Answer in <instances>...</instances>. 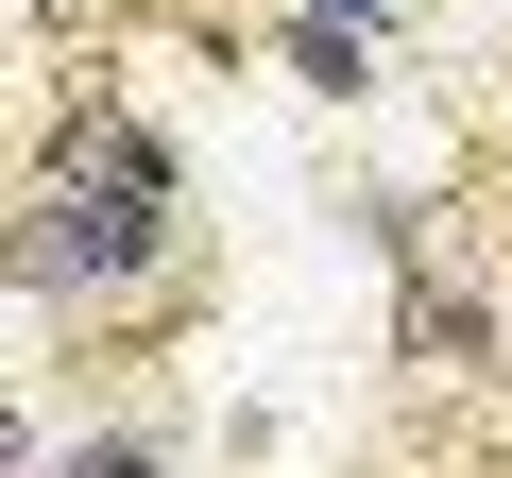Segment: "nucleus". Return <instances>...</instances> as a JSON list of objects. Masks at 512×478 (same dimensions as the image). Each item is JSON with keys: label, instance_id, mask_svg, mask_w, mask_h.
Wrapping results in <instances>:
<instances>
[{"label": "nucleus", "instance_id": "obj_1", "mask_svg": "<svg viewBox=\"0 0 512 478\" xmlns=\"http://www.w3.org/2000/svg\"><path fill=\"white\" fill-rule=\"evenodd\" d=\"M188 154L137 120V103H69L52 154H35V205H18V308L35 325H154L188 291Z\"/></svg>", "mask_w": 512, "mask_h": 478}, {"label": "nucleus", "instance_id": "obj_2", "mask_svg": "<svg viewBox=\"0 0 512 478\" xmlns=\"http://www.w3.org/2000/svg\"><path fill=\"white\" fill-rule=\"evenodd\" d=\"M393 342L427 359V376H495V342H512V308L495 291H461V274H427L410 257V291H393Z\"/></svg>", "mask_w": 512, "mask_h": 478}, {"label": "nucleus", "instance_id": "obj_3", "mask_svg": "<svg viewBox=\"0 0 512 478\" xmlns=\"http://www.w3.org/2000/svg\"><path fill=\"white\" fill-rule=\"evenodd\" d=\"M274 52H291V86H308V103H376V35H359V18H325V0H291V35H274Z\"/></svg>", "mask_w": 512, "mask_h": 478}, {"label": "nucleus", "instance_id": "obj_4", "mask_svg": "<svg viewBox=\"0 0 512 478\" xmlns=\"http://www.w3.org/2000/svg\"><path fill=\"white\" fill-rule=\"evenodd\" d=\"M52 478H171V444H154V427H69Z\"/></svg>", "mask_w": 512, "mask_h": 478}, {"label": "nucleus", "instance_id": "obj_5", "mask_svg": "<svg viewBox=\"0 0 512 478\" xmlns=\"http://www.w3.org/2000/svg\"><path fill=\"white\" fill-rule=\"evenodd\" d=\"M325 18H359V35H393V18H410V0H325Z\"/></svg>", "mask_w": 512, "mask_h": 478}]
</instances>
